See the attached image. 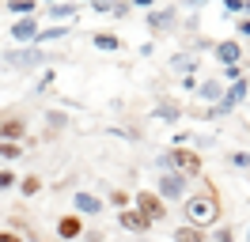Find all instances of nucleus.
<instances>
[{
  "mask_svg": "<svg viewBox=\"0 0 250 242\" xmlns=\"http://www.w3.org/2000/svg\"><path fill=\"white\" fill-rule=\"evenodd\" d=\"M171 68H174V72H186V76H193L197 60H193V57H186V53H174V57H171Z\"/></svg>",
  "mask_w": 250,
  "mask_h": 242,
  "instance_id": "obj_21",
  "label": "nucleus"
},
{
  "mask_svg": "<svg viewBox=\"0 0 250 242\" xmlns=\"http://www.w3.org/2000/svg\"><path fill=\"white\" fill-rule=\"evenodd\" d=\"M224 12L228 15H243V0H224Z\"/></svg>",
  "mask_w": 250,
  "mask_h": 242,
  "instance_id": "obj_28",
  "label": "nucleus"
},
{
  "mask_svg": "<svg viewBox=\"0 0 250 242\" xmlns=\"http://www.w3.org/2000/svg\"><path fill=\"white\" fill-rule=\"evenodd\" d=\"M156 197L167 204V201H186V178L174 174V170H163L156 178Z\"/></svg>",
  "mask_w": 250,
  "mask_h": 242,
  "instance_id": "obj_4",
  "label": "nucleus"
},
{
  "mask_svg": "<svg viewBox=\"0 0 250 242\" xmlns=\"http://www.w3.org/2000/svg\"><path fill=\"white\" fill-rule=\"evenodd\" d=\"M72 208H76V216H99L106 204H103V197H95V193H87V189H80V193L72 197Z\"/></svg>",
  "mask_w": 250,
  "mask_h": 242,
  "instance_id": "obj_10",
  "label": "nucleus"
},
{
  "mask_svg": "<svg viewBox=\"0 0 250 242\" xmlns=\"http://www.w3.org/2000/svg\"><path fill=\"white\" fill-rule=\"evenodd\" d=\"M0 242H27L19 231H0Z\"/></svg>",
  "mask_w": 250,
  "mask_h": 242,
  "instance_id": "obj_30",
  "label": "nucleus"
},
{
  "mask_svg": "<svg viewBox=\"0 0 250 242\" xmlns=\"http://www.w3.org/2000/svg\"><path fill=\"white\" fill-rule=\"evenodd\" d=\"M72 27H46V30H38V38H34V49L38 45H46V42H57V38H64Z\"/></svg>",
  "mask_w": 250,
  "mask_h": 242,
  "instance_id": "obj_19",
  "label": "nucleus"
},
{
  "mask_svg": "<svg viewBox=\"0 0 250 242\" xmlns=\"http://www.w3.org/2000/svg\"><path fill=\"white\" fill-rule=\"evenodd\" d=\"M212 57H216L224 68H231V64L243 60V42H239V38H224V42L212 45Z\"/></svg>",
  "mask_w": 250,
  "mask_h": 242,
  "instance_id": "obj_5",
  "label": "nucleus"
},
{
  "mask_svg": "<svg viewBox=\"0 0 250 242\" xmlns=\"http://www.w3.org/2000/svg\"><path fill=\"white\" fill-rule=\"evenodd\" d=\"M224 80H228V83L243 80V64H231V68H224Z\"/></svg>",
  "mask_w": 250,
  "mask_h": 242,
  "instance_id": "obj_27",
  "label": "nucleus"
},
{
  "mask_svg": "<svg viewBox=\"0 0 250 242\" xmlns=\"http://www.w3.org/2000/svg\"><path fill=\"white\" fill-rule=\"evenodd\" d=\"M247 242H250V231H247Z\"/></svg>",
  "mask_w": 250,
  "mask_h": 242,
  "instance_id": "obj_33",
  "label": "nucleus"
},
{
  "mask_svg": "<svg viewBox=\"0 0 250 242\" xmlns=\"http://www.w3.org/2000/svg\"><path fill=\"white\" fill-rule=\"evenodd\" d=\"M57 235H61L64 242H72V239H80V235H83V220H80L76 212H64L61 220H57Z\"/></svg>",
  "mask_w": 250,
  "mask_h": 242,
  "instance_id": "obj_12",
  "label": "nucleus"
},
{
  "mask_svg": "<svg viewBox=\"0 0 250 242\" xmlns=\"http://www.w3.org/2000/svg\"><path fill=\"white\" fill-rule=\"evenodd\" d=\"M231 166H250V155L247 151H231Z\"/></svg>",
  "mask_w": 250,
  "mask_h": 242,
  "instance_id": "obj_29",
  "label": "nucleus"
},
{
  "mask_svg": "<svg viewBox=\"0 0 250 242\" xmlns=\"http://www.w3.org/2000/svg\"><path fill=\"white\" fill-rule=\"evenodd\" d=\"M91 45H95V49L114 53V49H122V38H118V34H110V30H95V34H91Z\"/></svg>",
  "mask_w": 250,
  "mask_h": 242,
  "instance_id": "obj_15",
  "label": "nucleus"
},
{
  "mask_svg": "<svg viewBox=\"0 0 250 242\" xmlns=\"http://www.w3.org/2000/svg\"><path fill=\"white\" fill-rule=\"evenodd\" d=\"M8 12L16 19H27V15H38V4L34 0H8Z\"/></svg>",
  "mask_w": 250,
  "mask_h": 242,
  "instance_id": "obj_18",
  "label": "nucleus"
},
{
  "mask_svg": "<svg viewBox=\"0 0 250 242\" xmlns=\"http://www.w3.org/2000/svg\"><path fill=\"white\" fill-rule=\"evenodd\" d=\"M178 118H182V102H174V99H159V102H156V121L174 125Z\"/></svg>",
  "mask_w": 250,
  "mask_h": 242,
  "instance_id": "obj_14",
  "label": "nucleus"
},
{
  "mask_svg": "<svg viewBox=\"0 0 250 242\" xmlns=\"http://www.w3.org/2000/svg\"><path fill=\"white\" fill-rule=\"evenodd\" d=\"M31 133V125L23 118H0V140H8V144H19L23 136Z\"/></svg>",
  "mask_w": 250,
  "mask_h": 242,
  "instance_id": "obj_9",
  "label": "nucleus"
},
{
  "mask_svg": "<svg viewBox=\"0 0 250 242\" xmlns=\"http://www.w3.org/2000/svg\"><path fill=\"white\" fill-rule=\"evenodd\" d=\"M197 95H201L205 102H220L224 99V83L220 80H205V83H197Z\"/></svg>",
  "mask_w": 250,
  "mask_h": 242,
  "instance_id": "obj_16",
  "label": "nucleus"
},
{
  "mask_svg": "<svg viewBox=\"0 0 250 242\" xmlns=\"http://www.w3.org/2000/svg\"><path fill=\"white\" fill-rule=\"evenodd\" d=\"M182 212H186V227H197V231H205V227H216L220 216H224L216 185H212V182H205L197 193H189L186 201H182Z\"/></svg>",
  "mask_w": 250,
  "mask_h": 242,
  "instance_id": "obj_1",
  "label": "nucleus"
},
{
  "mask_svg": "<svg viewBox=\"0 0 250 242\" xmlns=\"http://www.w3.org/2000/svg\"><path fill=\"white\" fill-rule=\"evenodd\" d=\"M19 155H27L23 144H8V140H0V159H4V163H16Z\"/></svg>",
  "mask_w": 250,
  "mask_h": 242,
  "instance_id": "obj_22",
  "label": "nucleus"
},
{
  "mask_svg": "<svg viewBox=\"0 0 250 242\" xmlns=\"http://www.w3.org/2000/svg\"><path fill=\"white\" fill-rule=\"evenodd\" d=\"M46 15L53 19V27H68V23L80 15V4H49Z\"/></svg>",
  "mask_w": 250,
  "mask_h": 242,
  "instance_id": "obj_13",
  "label": "nucleus"
},
{
  "mask_svg": "<svg viewBox=\"0 0 250 242\" xmlns=\"http://www.w3.org/2000/svg\"><path fill=\"white\" fill-rule=\"evenodd\" d=\"M91 8H95V12H99V15H110V4H106V0H95Z\"/></svg>",
  "mask_w": 250,
  "mask_h": 242,
  "instance_id": "obj_31",
  "label": "nucleus"
},
{
  "mask_svg": "<svg viewBox=\"0 0 250 242\" xmlns=\"http://www.w3.org/2000/svg\"><path fill=\"white\" fill-rule=\"evenodd\" d=\"M178 23V8H159V12H148V30L152 34H167Z\"/></svg>",
  "mask_w": 250,
  "mask_h": 242,
  "instance_id": "obj_8",
  "label": "nucleus"
},
{
  "mask_svg": "<svg viewBox=\"0 0 250 242\" xmlns=\"http://www.w3.org/2000/svg\"><path fill=\"white\" fill-rule=\"evenodd\" d=\"M46 121H49V129H64V121H68V118H64L61 110H49V114H46Z\"/></svg>",
  "mask_w": 250,
  "mask_h": 242,
  "instance_id": "obj_25",
  "label": "nucleus"
},
{
  "mask_svg": "<svg viewBox=\"0 0 250 242\" xmlns=\"http://www.w3.org/2000/svg\"><path fill=\"white\" fill-rule=\"evenodd\" d=\"M208 242H235V235H231V227H216V235Z\"/></svg>",
  "mask_w": 250,
  "mask_h": 242,
  "instance_id": "obj_26",
  "label": "nucleus"
},
{
  "mask_svg": "<svg viewBox=\"0 0 250 242\" xmlns=\"http://www.w3.org/2000/svg\"><path fill=\"white\" fill-rule=\"evenodd\" d=\"M38 15H27V19H16L12 23V38L16 42H27V45H34V38H38Z\"/></svg>",
  "mask_w": 250,
  "mask_h": 242,
  "instance_id": "obj_11",
  "label": "nucleus"
},
{
  "mask_svg": "<svg viewBox=\"0 0 250 242\" xmlns=\"http://www.w3.org/2000/svg\"><path fill=\"white\" fill-rule=\"evenodd\" d=\"M34 242H42V239H34Z\"/></svg>",
  "mask_w": 250,
  "mask_h": 242,
  "instance_id": "obj_34",
  "label": "nucleus"
},
{
  "mask_svg": "<svg viewBox=\"0 0 250 242\" xmlns=\"http://www.w3.org/2000/svg\"><path fill=\"white\" fill-rule=\"evenodd\" d=\"M42 60H49L42 49H34V45H27V49H16V53H4V64H12V68H38Z\"/></svg>",
  "mask_w": 250,
  "mask_h": 242,
  "instance_id": "obj_6",
  "label": "nucleus"
},
{
  "mask_svg": "<svg viewBox=\"0 0 250 242\" xmlns=\"http://www.w3.org/2000/svg\"><path fill=\"white\" fill-rule=\"evenodd\" d=\"M174 242H208V235H205V231H197V227H174V235H171Z\"/></svg>",
  "mask_w": 250,
  "mask_h": 242,
  "instance_id": "obj_17",
  "label": "nucleus"
},
{
  "mask_svg": "<svg viewBox=\"0 0 250 242\" xmlns=\"http://www.w3.org/2000/svg\"><path fill=\"white\" fill-rule=\"evenodd\" d=\"M118 227L129 231V235H148V231H152V223H148L137 208H122V212H118Z\"/></svg>",
  "mask_w": 250,
  "mask_h": 242,
  "instance_id": "obj_7",
  "label": "nucleus"
},
{
  "mask_svg": "<svg viewBox=\"0 0 250 242\" xmlns=\"http://www.w3.org/2000/svg\"><path fill=\"white\" fill-rule=\"evenodd\" d=\"M239 34H243V38H250V19H239Z\"/></svg>",
  "mask_w": 250,
  "mask_h": 242,
  "instance_id": "obj_32",
  "label": "nucleus"
},
{
  "mask_svg": "<svg viewBox=\"0 0 250 242\" xmlns=\"http://www.w3.org/2000/svg\"><path fill=\"white\" fill-rule=\"evenodd\" d=\"M110 204L114 208H129V193L125 189H110Z\"/></svg>",
  "mask_w": 250,
  "mask_h": 242,
  "instance_id": "obj_23",
  "label": "nucleus"
},
{
  "mask_svg": "<svg viewBox=\"0 0 250 242\" xmlns=\"http://www.w3.org/2000/svg\"><path fill=\"white\" fill-rule=\"evenodd\" d=\"M16 174H12V170H8V166H4V170H0V193H8V189H12V185H16Z\"/></svg>",
  "mask_w": 250,
  "mask_h": 242,
  "instance_id": "obj_24",
  "label": "nucleus"
},
{
  "mask_svg": "<svg viewBox=\"0 0 250 242\" xmlns=\"http://www.w3.org/2000/svg\"><path fill=\"white\" fill-rule=\"evenodd\" d=\"M247 95H250V80L243 76V80H235L231 87H224V99H220V102L212 106V118H228V114H231V110H235L239 102H243Z\"/></svg>",
  "mask_w": 250,
  "mask_h": 242,
  "instance_id": "obj_3",
  "label": "nucleus"
},
{
  "mask_svg": "<svg viewBox=\"0 0 250 242\" xmlns=\"http://www.w3.org/2000/svg\"><path fill=\"white\" fill-rule=\"evenodd\" d=\"M19 193H23V197H38V193H42V178H38V174L19 178Z\"/></svg>",
  "mask_w": 250,
  "mask_h": 242,
  "instance_id": "obj_20",
  "label": "nucleus"
},
{
  "mask_svg": "<svg viewBox=\"0 0 250 242\" xmlns=\"http://www.w3.org/2000/svg\"><path fill=\"white\" fill-rule=\"evenodd\" d=\"M133 208L141 212L148 223H159V220H167V216H171V212H167V204L156 197V189H141V193L133 197Z\"/></svg>",
  "mask_w": 250,
  "mask_h": 242,
  "instance_id": "obj_2",
  "label": "nucleus"
}]
</instances>
